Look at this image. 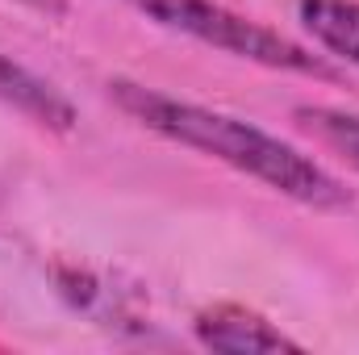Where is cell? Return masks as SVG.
Masks as SVG:
<instances>
[{
	"instance_id": "1",
	"label": "cell",
	"mask_w": 359,
	"mask_h": 355,
	"mask_svg": "<svg viewBox=\"0 0 359 355\" xmlns=\"http://www.w3.org/2000/svg\"><path fill=\"white\" fill-rule=\"evenodd\" d=\"M109 96L117 100L121 113H130L151 134H159L176 147H188V151H201L243 176L259 180L264 188L297 201V205H309V209H347L351 205V192L313 155L297 151L292 142H284L280 134H271L264 126H251L234 113H222V109H209L196 100H180L159 88L134 84V80H113Z\"/></svg>"
},
{
	"instance_id": "7",
	"label": "cell",
	"mask_w": 359,
	"mask_h": 355,
	"mask_svg": "<svg viewBox=\"0 0 359 355\" xmlns=\"http://www.w3.org/2000/svg\"><path fill=\"white\" fill-rule=\"evenodd\" d=\"M17 4H25V8H34V13H42V17H63V13H67L63 0H17Z\"/></svg>"
},
{
	"instance_id": "5",
	"label": "cell",
	"mask_w": 359,
	"mask_h": 355,
	"mask_svg": "<svg viewBox=\"0 0 359 355\" xmlns=\"http://www.w3.org/2000/svg\"><path fill=\"white\" fill-rule=\"evenodd\" d=\"M297 21L322 51L359 67V0H297Z\"/></svg>"
},
{
	"instance_id": "2",
	"label": "cell",
	"mask_w": 359,
	"mask_h": 355,
	"mask_svg": "<svg viewBox=\"0 0 359 355\" xmlns=\"http://www.w3.org/2000/svg\"><path fill=\"white\" fill-rule=\"evenodd\" d=\"M121 4H130L134 13H142L159 29L184 34L201 46H213L222 55L259 63V67H271V72H297V76H318V80L339 76L309 46L292 42L288 34L271 29L255 17H243V13L226 8L222 0H121Z\"/></svg>"
},
{
	"instance_id": "4",
	"label": "cell",
	"mask_w": 359,
	"mask_h": 355,
	"mask_svg": "<svg viewBox=\"0 0 359 355\" xmlns=\"http://www.w3.org/2000/svg\"><path fill=\"white\" fill-rule=\"evenodd\" d=\"M0 100L13 105L17 113H25L29 121L46 126V130H72L76 126V109L55 84H46L42 76H34L25 63L8 59L0 51Z\"/></svg>"
},
{
	"instance_id": "3",
	"label": "cell",
	"mask_w": 359,
	"mask_h": 355,
	"mask_svg": "<svg viewBox=\"0 0 359 355\" xmlns=\"http://www.w3.org/2000/svg\"><path fill=\"white\" fill-rule=\"evenodd\" d=\"M196 339L213 351H301L276 322L243 305H213L196 314Z\"/></svg>"
},
{
	"instance_id": "6",
	"label": "cell",
	"mask_w": 359,
	"mask_h": 355,
	"mask_svg": "<svg viewBox=\"0 0 359 355\" xmlns=\"http://www.w3.org/2000/svg\"><path fill=\"white\" fill-rule=\"evenodd\" d=\"M297 121H301V130H309L322 147L339 151L351 168H359V113L313 105V109H297Z\"/></svg>"
}]
</instances>
